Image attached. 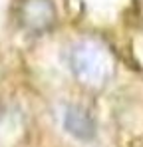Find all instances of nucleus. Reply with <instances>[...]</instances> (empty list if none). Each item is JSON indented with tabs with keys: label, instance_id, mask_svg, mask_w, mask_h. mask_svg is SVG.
Returning a JSON list of instances; mask_svg holds the SVG:
<instances>
[{
	"label": "nucleus",
	"instance_id": "nucleus-1",
	"mask_svg": "<svg viewBox=\"0 0 143 147\" xmlns=\"http://www.w3.org/2000/svg\"><path fill=\"white\" fill-rule=\"evenodd\" d=\"M113 56L97 42H82L72 52V70L88 88H101L113 74Z\"/></svg>",
	"mask_w": 143,
	"mask_h": 147
},
{
	"label": "nucleus",
	"instance_id": "nucleus-2",
	"mask_svg": "<svg viewBox=\"0 0 143 147\" xmlns=\"http://www.w3.org/2000/svg\"><path fill=\"white\" fill-rule=\"evenodd\" d=\"M20 22L32 32L48 30L54 22V6L50 0H24L20 6Z\"/></svg>",
	"mask_w": 143,
	"mask_h": 147
},
{
	"label": "nucleus",
	"instance_id": "nucleus-3",
	"mask_svg": "<svg viewBox=\"0 0 143 147\" xmlns=\"http://www.w3.org/2000/svg\"><path fill=\"white\" fill-rule=\"evenodd\" d=\"M66 129L70 131L72 135H76L78 139H92L94 137V121L92 117L84 111V109H78V107H70L66 111Z\"/></svg>",
	"mask_w": 143,
	"mask_h": 147
}]
</instances>
